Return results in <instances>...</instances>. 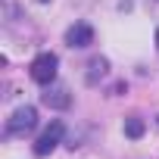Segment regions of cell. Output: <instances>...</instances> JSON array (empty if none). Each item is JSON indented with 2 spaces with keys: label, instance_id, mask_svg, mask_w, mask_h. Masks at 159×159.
<instances>
[{
  "label": "cell",
  "instance_id": "1",
  "mask_svg": "<svg viewBox=\"0 0 159 159\" xmlns=\"http://www.w3.org/2000/svg\"><path fill=\"white\" fill-rule=\"evenodd\" d=\"M34 128H38V109L34 106H19L10 116V122H7V134L10 137H25Z\"/></svg>",
  "mask_w": 159,
  "mask_h": 159
},
{
  "label": "cell",
  "instance_id": "8",
  "mask_svg": "<svg viewBox=\"0 0 159 159\" xmlns=\"http://www.w3.org/2000/svg\"><path fill=\"white\" fill-rule=\"evenodd\" d=\"M156 47H159V31H156Z\"/></svg>",
  "mask_w": 159,
  "mask_h": 159
},
{
  "label": "cell",
  "instance_id": "3",
  "mask_svg": "<svg viewBox=\"0 0 159 159\" xmlns=\"http://www.w3.org/2000/svg\"><path fill=\"white\" fill-rule=\"evenodd\" d=\"M62 122H50L47 128H44V134L34 140V156H50L53 150H56V143L62 140Z\"/></svg>",
  "mask_w": 159,
  "mask_h": 159
},
{
  "label": "cell",
  "instance_id": "9",
  "mask_svg": "<svg viewBox=\"0 0 159 159\" xmlns=\"http://www.w3.org/2000/svg\"><path fill=\"white\" fill-rule=\"evenodd\" d=\"M41 3H47V0H41Z\"/></svg>",
  "mask_w": 159,
  "mask_h": 159
},
{
  "label": "cell",
  "instance_id": "4",
  "mask_svg": "<svg viewBox=\"0 0 159 159\" xmlns=\"http://www.w3.org/2000/svg\"><path fill=\"white\" fill-rule=\"evenodd\" d=\"M41 103L50 106V109H69L72 106V94L62 84H47V91L41 94Z\"/></svg>",
  "mask_w": 159,
  "mask_h": 159
},
{
  "label": "cell",
  "instance_id": "7",
  "mask_svg": "<svg viewBox=\"0 0 159 159\" xmlns=\"http://www.w3.org/2000/svg\"><path fill=\"white\" fill-rule=\"evenodd\" d=\"M125 134H128V137H140V134H143V122H140L137 116H131V119L125 122Z\"/></svg>",
  "mask_w": 159,
  "mask_h": 159
},
{
  "label": "cell",
  "instance_id": "2",
  "mask_svg": "<svg viewBox=\"0 0 159 159\" xmlns=\"http://www.w3.org/2000/svg\"><path fill=\"white\" fill-rule=\"evenodd\" d=\"M56 69H59L56 53H38L31 59V78H34L38 84H44V88L56 81Z\"/></svg>",
  "mask_w": 159,
  "mask_h": 159
},
{
  "label": "cell",
  "instance_id": "6",
  "mask_svg": "<svg viewBox=\"0 0 159 159\" xmlns=\"http://www.w3.org/2000/svg\"><path fill=\"white\" fill-rule=\"evenodd\" d=\"M88 69H91V72H88V84H97V78H103V75H106L109 62L97 56V59H91V62H88Z\"/></svg>",
  "mask_w": 159,
  "mask_h": 159
},
{
  "label": "cell",
  "instance_id": "5",
  "mask_svg": "<svg viewBox=\"0 0 159 159\" xmlns=\"http://www.w3.org/2000/svg\"><path fill=\"white\" fill-rule=\"evenodd\" d=\"M66 44H69V47H78V50H81V47H91V44H94V28H91L88 22H75V25L66 31Z\"/></svg>",
  "mask_w": 159,
  "mask_h": 159
}]
</instances>
